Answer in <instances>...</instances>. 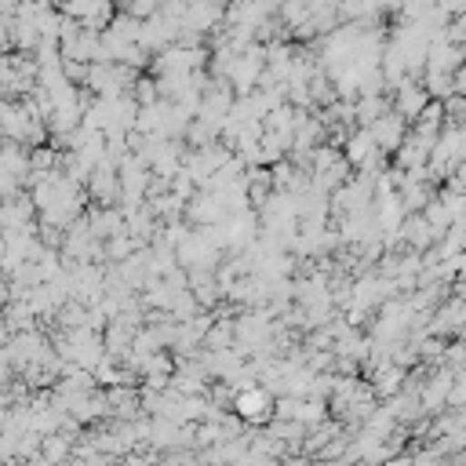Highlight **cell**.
Segmentation results:
<instances>
[{
    "mask_svg": "<svg viewBox=\"0 0 466 466\" xmlns=\"http://www.w3.org/2000/svg\"><path fill=\"white\" fill-rule=\"evenodd\" d=\"M397 106H400V113H408V116H419V113H422V106H426V95H422L419 87H400V95H397Z\"/></svg>",
    "mask_w": 466,
    "mask_h": 466,
    "instance_id": "cell-1",
    "label": "cell"
},
{
    "mask_svg": "<svg viewBox=\"0 0 466 466\" xmlns=\"http://www.w3.org/2000/svg\"><path fill=\"white\" fill-rule=\"evenodd\" d=\"M258 404H266V397H258V393H244L240 397V408H244V415H258V411H266V408H258Z\"/></svg>",
    "mask_w": 466,
    "mask_h": 466,
    "instance_id": "cell-2",
    "label": "cell"
},
{
    "mask_svg": "<svg viewBox=\"0 0 466 466\" xmlns=\"http://www.w3.org/2000/svg\"><path fill=\"white\" fill-rule=\"evenodd\" d=\"M455 91H459V95L466 98V66H462V69L455 73Z\"/></svg>",
    "mask_w": 466,
    "mask_h": 466,
    "instance_id": "cell-3",
    "label": "cell"
}]
</instances>
